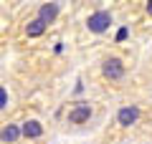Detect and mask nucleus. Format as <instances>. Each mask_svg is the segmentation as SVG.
Masks as SVG:
<instances>
[{
  "label": "nucleus",
  "mask_w": 152,
  "mask_h": 144,
  "mask_svg": "<svg viewBox=\"0 0 152 144\" xmlns=\"http://www.w3.org/2000/svg\"><path fill=\"white\" fill-rule=\"evenodd\" d=\"M94 114H96V106L91 101H74L71 109L66 111V127H86L91 124Z\"/></svg>",
  "instance_id": "1"
},
{
  "label": "nucleus",
  "mask_w": 152,
  "mask_h": 144,
  "mask_svg": "<svg viewBox=\"0 0 152 144\" xmlns=\"http://www.w3.org/2000/svg\"><path fill=\"white\" fill-rule=\"evenodd\" d=\"M102 76H104L107 84H119V81H124V76H127L124 58L117 56V53L104 56V58H102Z\"/></svg>",
  "instance_id": "2"
},
{
  "label": "nucleus",
  "mask_w": 152,
  "mask_h": 144,
  "mask_svg": "<svg viewBox=\"0 0 152 144\" xmlns=\"http://www.w3.org/2000/svg\"><path fill=\"white\" fill-rule=\"evenodd\" d=\"M140 116H142V109L137 106V104L122 106L119 111H117V116H114V127L122 129V132H127V129H132L137 121H140Z\"/></svg>",
  "instance_id": "3"
},
{
  "label": "nucleus",
  "mask_w": 152,
  "mask_h": 144,
  "mask_svg": "<svg viewBox=\"0 0 152 144\" xmlns=\"http://www.w3.org/2000/svg\"><path fill=\"white\" fill-rule=\"evenodd\" d=\"M109 25H112V13L109 10H94L86 18V31L94 33V36H102L104 31H109Z\"/></svg>",
  "instance_id": "4"
},
{
  "label": "nucleus",
  "mask_w": 152,
  "mask_h": 144,
  "mask_svg": "<svg viewBox=\"0 0 152 144\" xmlns=\"http://www.w3.org/2000/svg\"><path fill=\"white\" fill-rule=\"evenodd\" d=\"M23 142V132H20V121H3L0 124V144H20Z\"/></svg>",
  "instance_id": "5"
},
{
  "label": "nucleus",
  "mask_w": 152,
  "mask_h": 144,
  "mask_svg": "<svg viewBox=\"0 0 152 144\" xmlns=\"http://www.w3.org/2000/svg\"><path fill=\"white\" fill-rule=\"evenodd\" d=\"M20 132H23V142L33 144V142H41L43 139V124L38 121V119H23L20 121Z\"/></svg>",
  "instance_id": "6"
},
{
  "label": "nucleus",
  "mask_w": 152,
  "mask_h": 144,
  "mask_svg": "<svg viewBox=\"0 0 152 144\" xmlns=\"http://www.w3.org/2000/svg\"><path fill=\"white\" fill-rule=\"evenodd\" d=\"M46 31H48V25H46V23L41 20L38 15L28 18V20H26V25H23V36H26L28 41H36V38L46 36Z\"/></svg>",
  "instance_id": "7"
},
{
  "label": "nucleus",
  "mask_w": 152,
  "mask_h": 144,
  "mask_svg": "<svg viewBox=\"0 0 152 144\" xmlns=\"http://www.w3.org/2000/svg\"><path fill=\"white\" fill-rule=\"evenodd\" d=\"M38 18H41V20L46 23V25H53L56 23V18H58V3H43V5L38 8V13H36Z\"/></svg>",
  "instance_id": "8"
},
{
  "label": "nucleus",
  "mask_w": 152,
  "mask_h": 144,
  "mask_svg": "<svg viewBox=\"0 0 152 144\" xmlns=\"http://www.w3.org/2000/svg\"><path fill=\"white\" fill-rule=\"evenodd\" d=\"M8 106H10V89H8V86L0 81V114L5 111Z\"/></svg>",
  "instance_id": "9"
},
{
  "label": "nucleus",
  "mask_w": 152,
  "mask_h": 144,
  "mask_svg": "<svg viewBox=\"0 0 152 144\" xmlns=\"http://www.w3.org/2000/svg\"><path fill=\"white\" fill-rule=\"evenodd\" d=\"M145 15L152 18V0H145Z\"/></svg>",
  "instance_id": "10"
}]
</instances>
